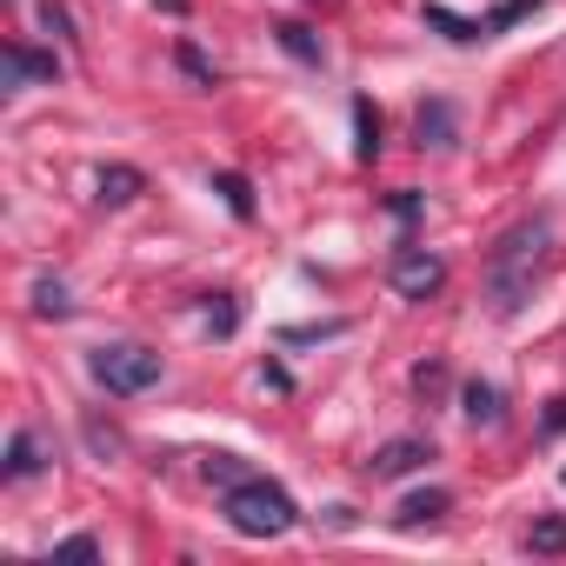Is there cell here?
<instances>
[{"mask_svg": "<svg viewBox=\"0 0 566 566\" xmlns=\"http://www.w3.org/2000/svg\"><path fill=\"white\" fill-rule=\"evenodd\" d=\"M546 233H553V227L533 213V220L506 227V233H500V247L486 253V301H493V314H500V321H513V314L533 301V273H539Z\"/></svg>", "mask_w": 566, "mask_h": 566, "instance_id": "obj_1", "label": "cell"}, {"mask_svg": "<svg viewBox=\"0 0 566 566\" xmlns=\"http://www.w3.org/2000/svg\"><path fill=\"white\" fill-rule=\"evenodd\" d=\"M220 513H227V526H233L240 539H280V533H294V526H301L294 493H287V486H273V480H260V473L240 480V486H227Z\"/></svg>", "mask_w": 566, "mask_h": 566, "instance_id": "obj_2", "label": "cell"}, {"mask_svg": "<svg viewBox=\"0 0 566 566\" xmlns=\"http://www.w3.org/2000/svg\"><path fill=\"white\" fill-rule=\"evenodd\" d=\"M87 374H94L107 394L134 400V394L160 387V354H147V347H134V340H114V347H94V354H87Z\"/></svg>", "mask_w": 566, "mask_h": 566, "instance_id": "obj_3", "label": "cell"}, {"mask_svg": "<svg viewBox=\"0 0 566 566\" xmlns=\"http://www.w3.org/2000/svg\"><path fill=\"white\" fill-rule=\"evenodd\" d=\"M387 280H394V294H400V301H433V294L447 287V260L427 253V247H400L394 266H387Z\"/></svg>", "mask_w": 566, "mask_h": 566, "instance_id": "obj_4", "label": "cell"}, {"mask_svg": "<svg viewBox=\"0 0 566 566\" xmlns=\"http://www.w3.org/2000/svg\"><path fill=\"white\" fill-rule=\"evenodd\" d=\"M427 460H433V440H427V433H400V440H387V447L367 460V473H374V480H407V473L427 467Z\"/></svg>", "mask_w": 566, "mask_h": 566, "instance_id": "obj_5", "label": "cell"}, {"mask_svg": "<svg viewBox=\"0 0 566 566\" xmlns=\"http://www.w3.org/2000/svg\"><path fill=\"white\" fill-rule=\"evenodd\" d=\"M413 140L433 147V154H453V147H460V114H453V101H420V114H413Z\"/></svg>", "mask_w": 566, "mask_h": 566, "instance_id": "obj_6", "label": "cell"}, {"mask_svg": "<svg viewBox=\"0 0 566 566\" xmlns=\"http://www.w3.org/2000/svg\"><path fill=\"white\" fill-rule=\"evenodd\" d=\"M48 440L34 433V427H21L14 440H8V460H0V480H8V486H21V480H34V473H48Z\"/></svg>", "mask_w": 566, "mask_h": 566, "instance_id": "obj_7", "label": "cell"}, {"mask_svg": "<svg viewBox=\"0 0 566 566\" xmlns=\"http://www.w3.org/2000/svg\"><path fill=\"white\" fill-rule=\"evenodd\" d=\"M0 67H8V87H28V81H61V61L28 48V41H8L0 48Z\"/></svg>", "mask_w": 566, "mask_h": 566, "instance_id": "obj_8", "label": "cell"}, {"mask_svg": "<svg viewBox=\"0 0 566 566\" xmlns=\"http://www.w3.org/2000/svg\"><path fill=\"white\" fill-rule=\"evenodd\" d=\"M447 513H453V493H447V486H427V493H407V500H400L394 526L413 533V526H433V520H447Z\"/></svg>", "mask_w": 566, "mask_h": 566, "instance_id": "obj_9", "label": "cell"}, {"mask_svg": "<svg viewBox=\"0 0 566 566\" xmlns=\"http://www.w3.org/2000/svg\"><path fill=\"white\" fill-rule=\"evenodd\" d=\"M460 413H467L473 427H500V420H506V394H500L493 380H467V387H460Z\"/></svg>", "mask_w": 566, "mask_h": 566, "instance_id": "obj_10", "label": "cell"}, {"mask_svg": "<svg viewBox=\"0 0 566 566\" xmlns=\"http://www.w3.org/2000/svg\"><path fill=\"white\" fill-rule=\"evenodd\" d=\"M354 134H360V140H354V160H360V167H374V160H380V114H374V101H367V94L354 101Z\"/></svg>", "mask_w": 566, "mask_h": 566, "instance_id": "obj_11", "label": "cell"}, {"mask_svg": "<svg viewBox=\"0 0 566 566\" xmlns=\"http://www.w3.org/2000/svg\"><path fill=\"white\" fill-rule=\"evenodd\" d=\"M147 193V174L140 167H101V200L107 207H127V200H140Z\"/></svg>", "mask_w": 566, "mask_h": 566, "instance_id": "obj_12", "label": "cell"}, {"mask_svg": "<svg viewBox=\"0 0 566 566\" xmlns=\"http://www.w3.org/2000/svg\"><path fill=\"white\" fill-rule=\"evenodd\" d=\"M213 193L227 200V213H233V220H253V213H260V207H253V180H247V174H233V167H220V174H213Z\"/></svg>", "mask_w": 566, "mask_h": 566, "instance_id": "obj_13", "label": "cell"}, {"mask_svg": "<svg viewBox=\"0 0 566 566\" xmlns=\"http://www.w3.org/2000/svg\"><path fill=\"white\" fill-rule=\"evenodd\" d=\"M526 553H566V513H539L533 520V533H526Z\"/></svg>", "mask_w": 566, "mask_h": 566, "instance_id": "obj_14", "label": "cell"}, {"mask_svg": "<svg viewBox=\"0 0 566 566\" xmlns=\"http://www.w3.org/2000/svg\"><path fill=\"white\" fill-rule=\"evenodd\" d=\"M273 41L287 48L294 61H307V67H321V41H314V28H301V21H280L273 28Z\"/></svg>", "mask_w": 566, "mask_h": 566, "instance_id": "obj_15", "label": "cell"}, {"mask_svg": "<svg viewBox=\"0 0 566 566\" xmlns=\"http://www.w3.org/2000/svg\"><path fill=\"white\" fill-rule=\"evenodd\" d=\"M34 314H41V321H67V314H74V301H67V287H61L54 273L34 280Z\"/></svg>", "mask_w": 566, "mask_h": 566, "instance_id": "obj_16", "label": "cell"}, {"mask_svg": "<svg viewBox=\"0 0 566 566\" xmlns=\"http://www.w3.org/2000/svg\"><path fill=\"white\" fill-rule=\"evenodd\" d=\"M427 28H440V34H447V41H460V48H467V41H486V21H460V14H447V8H440V0L427 8Z\"/></svg>", "mask_w": 566, "mask_h": 566, "instance_id": "obj_17", "label": "cell"}, {"mask_svg": "<svg viewBox=\"0 0 566 566\" xmlns=\"http://www.w3.org/2000/svg\"><path fill=\"white\" fill-rule=\"evenodd\" d=\"M200 473H207L220 493H227V486H240V480H253V467H247L240 453H207V460H200Z\"/></svg>", "mask_w": 566, "mask_h": 566, "instance_id": "obj_18", "label": "cell"}, {"mask_svg": "<svg viewBox=\"0 0 566 566\" xmlns=\"http://www.w3.org/2000/svg\"><path fill=\"white\" fill-rule=\"evenodd\" d=\"M207 334H213V340H233V334H240V301H233V294H213V301H207Z\"/></svg>", "mask_w": 566, "mask_h": 566, "instance_id": "obj_19", "label": "cell"}, {"mask_svg": "<svg viewBox=\"0 0 566 566\" xmlns=\"http://www.w3.org/2000/svg\"><path fill=\"white\" fill-rule=\"evenodd\" d=\"M533 14H539V0H506V8L486 14V34H506V28H520V21H533Z\"/></svg>", "mask_w": 566, "mask_h": 566, "instance_id": "obj_20", "label": "cell"}, {"mask_svg": "<svg viewBox=\"0 0 566 566\" xmlns=\"http://www.w3.org/2000/svg\"><path fill=\"white\" fill-rule=\"evenodd\" d=\"M174 61H180V67H187V74H193L200 87H213V67H207V54H200L193 41H180V48H174Z\"/></svg>", "mask_w": 566, "mask_h": 566, "instance_id": "obj_21", "label": "cell"}, {"mask_svg": "<svg viewBox=\"0 0 566 566\" xmlns=\"http://www.w3.org/2000/svg\"><path fill=\"white\" fill-rule=\"evenodd\" d=\"M48 559H101V539H94V533H74V539H61Z\"/></svg>", "mask_w": 566, "mask_h": 566, "instance_id": "obj_22", "label": "cell"}, {"mask_svg": "<svg viewBox=\"0 0 566 566\" xmlns=\"http://www.w3.org/2000/svg\"><path fill=\"white\" fill-rule=\"evenodd\" d=\"M41 21H48V34H74V21H67L61 0H41Z\"/></svg>", "mask_w": 566, "mask_h": 566, "instance_id": "obj_23", "label": "cell"}, {"mask_svg": "<svg viewBox=\"0 0 566 566\" xmlns=\"http://www.w3.org/2000/svg\"><path fill=\"white\" fill-rule=\"evenodd\" d=\"M394 213L413 227V220H420V193H413V187H400V193H394Z\"/></svg>", "mask_w": 566, "mask_h": 566, "instance_id": "obj_24", "label": "cell"}, {"mask_svg": "<svg viewBox=\"0 0 566 566\" xmlns=\"http://www.w3.org/2000/svg\"><path fill=\"white\" fill-rule=\"evenodd\" d=\"M413 380H420V394H440V387H447V367H440V360H427Z\"/></svg>", "mask_w": 566, "mask_h": 566, "instance_id": "obj_25", "label": "cell"}, {"mask_svg": "<svg viewBox=\"0 0 566 566\" xmlns=\"http://www.w3.org/2000/svg\"><path fill=\"white\" fill-rule=\"evenodd\" d=\"M539 433H546V440H553V433H566V400H553V413H546V427H539Z\"/></svg>", "mask_w": 566, "mask_h": 566, "instance_id": "obj_26", "label": "cell"}]
</instances>
